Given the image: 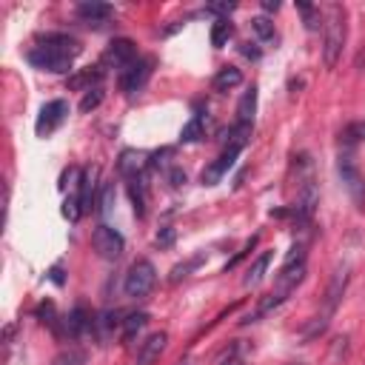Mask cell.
Returning a JSON list of instances; mask_svg holds the SVG:
<instances>
[{
	"mask_svg": "<svg viewBox=\"0 0 365 365\" xmlns=\"http://www.w3.org/2000/svg\"><path fill=\"white\" fill-rule=\"evenodd\" d=\"M80 55V43L74 38H66V35H46L32 52H29V63L38 66V69H46V72H69L74 57Z\"/></svg>",
	"mask_w": 365,
	"mask_h": 365,
	"instance_id": "cell-1",
	"label": "cell"
},
{
	"mask_svg": "<svg viewBox=\"0 0 365 365\" xmlns=\"http://www.w3.org/2000/svg\"><path fill=\"white\" fill-rule=\"evenodd\" d=\"M342 46H345V12L342 6H331L328 21H325V46H322V60L328 69L337 66Z\"/></svg>",
	"mask_w": 365,
	"mask_h": 365,
	"instance_id": "cell-2",
	"label": "cell"
},
{
	"mask_svg": "<svg viewBox=\"0 0 365 365\" xmlns=\"http://www.w3.org/2000/svg\"><path fill=\"white\" fill-rule=\"evenodd\" d=\"M337 172H339V180H342V186H345L348 197L362 208V206H365V177H362V172H359V166H356V160H354L351 152H342V155H339Z\"/></svg>",
	"mask_w": 365,
	"mask_h": 365,
	"instance_id": "cell-3",
	"label": "cell"
},
{
	"mask_svg": "<svg viewBox=\"0 0 365 365\" xmlns=\"http://www.w3.org/2000/svg\"><path fill=\"white\" fill-rule=\"evenodd\" d=\"M155 283H157V271H155V266H152L149 260H135V263H132V269H129V274H126L123 291H126V297L140 300V297L152 294Z\"/></svg>",
	"mask_w": 365,
	"mask_h": 365,
	"instance_id": "cell-4",
	"label": "cell"
},
{
	"mask_svg": "<svg viewBox=\"0 0 365 365\" xmlns=\"http://www.w3.org/2000/svg\"><path fill=\"white\" fill-rule=\"evenodd\" d=\"M91 249L103 257V260H117L126 249V240L117 228L111 225H97L94 234H91Z\"/></svg>",
	"mask_w": 365,
	"mask_h": 365,
	"instance_id": "cell-5",
	"label": "cell"
},
{
	"mask_svg": "<svg viewBox=\"0 0 365 365\" xmlns=\"http://www.w3.org/2000/svg\"><path fill=\"white\" fill-rule=\"evenodd\" d=\"M135 60H137V46H135L129 38L111 40L108 49H106V55H103V63H106V66H114V69H120V72H126Z\"/></svg>",
	"mask_w": 365,
	"mask_h": 365,
	"instance_id": "cell-6",
	"label": "cell"
},
{
	"mask_svg": "<svg viewBox=\"0 0 365 365\" xmlns=\"http://www.w3.org/2000/svg\"><path fill=\"white\" fill-rule=\"evenodd\" d=\"M66 114H69V103L66 100H52V103H46L43 108H40V117H38V123H35V132L40 135V137H46V135H52L63 120H66Z\"/></svg>",
	"mask_w": 365,
	"mask_h": 365,
	"instance_id": "cell-7",
	"label": "cell"
},
{
	"mask_svg": "<svg viewBox=\"0 0 365 365\" xmlns=\"http://www.w3.org/2000/svg\"><path fill=\"white\" fill-rule=\"evenodd\" d=\"M152 60L146 57V60H135L126 72H123V77H120V89H123L126 94H137L146 83H149V77H152Z\"/></svg>",
	"mask_w": 365,
	"mask_h": 365,
	"instance_id": "cell-8",
	"label": "cell"
},
{
	"mask_svg": "<svg viewBox=\"0 0 365 365\" xmlns=\"http://www.w3.org/2000/svg\"><path fill=\"white\" fill-rule=\"evenodd\" d=\"M166 342H169V334L166 331H157V334H149L140 348H137V365H155L160 359V354L166 351Z\"/></svg>",
	"mask_w": 365,
	"mask_h": 365,
	"instance_id": "cell-9",
	"label": "cell"
},
{
	"mask_svg": "<svg viewBox=\"0 0 365 365\" xmlns=\"http://www.w3.org/2000/svg\"><path fill=\"white\" fill-rule=\"evenodd\" d=\"M149 166V155L146 152H123L120 155V163H117V169H120V174L123 177H129V180H140V172Z\"/></svg>",
	"mask_w": 365,
	"mask_h": 365,
	"instance_id": "cell-10",
	"label": "cell"
},
{
	"mask_svg": "<svg viewBox=\"0 0 365 365\" xmlns=\"http://www.w3.org/2000/svg\"><path fill=\"white\" fill-rule=\"evenodd\" d=\"M111 15H114V9H111L108 4H97V0H91V4H80V6H77V18H80V21H86L89 26H94V29H100Z\"/></svg>",
	"mask_w": 365,
	"mask_h": 365,
	"instance_id": "cell-11",
	"label": "cell"
},
{
	"mask_svg": "<svg viewBox=\"0 0 365 365\" xmlns=\"http://www.w3.org/2000/svg\"><path fill=\"white\" fill-rule=\"evenodd\" d=\"M345 283H348V266H339L334 274H331V283H328V291H325V317L334 314L342 291H345Z\"/></svg>",
	"mask_w": 365,
	"mask_h": 365,
	"instance_id": "cell-12",
	"label": "cell"
},
{
	"mask_svg": "<svg viewBox=\"0 0 365 365\" xmlns=\"http://www.w3.org/2000/svg\"><path fill=\"white\" fill-rule=\"evenodd\" d=\"M237 157H240V152H237V149H225V152L217 157V163H211V166L203 172V183H206V186H214V183H217V180H220V177L234 166V160H237Z\"/></svg>",
	"mask_w": 365,
	"mask_h": 365,
	"instance_id": "cell-13",
	"label": "cell"
},
{
	"mask_svg": "<svg viewBox=\"0 0 365 365\" xmlns=\"http://www.w3.org/2000/svg\"><path fill=\"white\" fill-rule=\"evenodd\" d=\"M254 111H257V89L252 86L246 94L240 97V103H237V123H249L252 126Z\"/></svg>",
	"mask_w": 365,
	"mask_h": 365,
	"instance_id": "cell-14",
	"label": "cell"
},
{
	"mask_svg": "<svg viewBox=\"0 0 365 365\" xmlns=\"http://www.w3.org/2000/svg\"><path fill=\"white\" fill-rule=\"evenodd\" d=\"M240 83H242V74H240V69H234V66L220 69V72L214 74V80H211L214 91H228V89H234V86H240Z\"/></svg>",
	"mask_w": 365,
	"mask_h": 365,
	"instance_id": "cell-15",
	"label": "cell"
},
{
	"mask_svg": "<svg viewBox=\"0 0 365 365\" xmlns=\"http://www.w3.org/2000/svg\"><path fill=\"white\" fill-rule=\"evenodd\" d=\"M269 266H271V252H263L257 260H254V266L249 269V274H246V283L249 288H254V286H260L263 283V277H266V271H269Z\"/></svg>",
	"mask_w": 365,
	"mask_h": 365,
	"instance_id": "cell-16",
	"label": "cell"
},
{
	"mask_svg": "<svg viewBox=\"0 0 365 365\" xmlns=\"http://www.w3.org/2000/svg\"><path fill=\"white\" fill-rule=\"evenodd\" d=\"M100 80H103V72H100V69H89V72H80V74L69 77V89L94 91V89H100Z\"/></svg>",
	"mask_w": 365,
	"mask_h": 365,
	"instance_id": "cell-17",
	"label": "cell"
},
{
	"mask_svg": "<svg viewBox=\"0 0 365 365\" xmlns=\"http://www.w3.org/2000/svg\"><path fill=\"white\" fill-rule=\"evenodd\" d=\"M339 140H342V146H345L348 152H351L354 146H362V143H365V120H356V123H348V126L342 129Z\"/></svg>",
	"mask_w": 365,
	"mask_h": 365,
	"instance_id": "cell-18",
	"label": "cell"
},
{
	"mask_svg": "<svg viewBox=\"0 0 365 365\" xmlns=\"http://www.w3.org/2000/svg\"><path fill=\"white\" fill-rule=\"evenodd\" d=\"M283 300H286V297H283L280 291H274V294H266V297L260 300V305L254 308V314H249L246 320H242V325H249V322H257V320H263V317H266L269 311H274V308H277Z\"/></svg>",
	"mask_w": 365,
	"mask_h": 365,
	"instance_id": "cell-19",
	"label": "cell"
},
{
	"mask_svg": "<svg viewBox=\"0 0 365 365\" xmlns=\"http://www.w3.org/2000/svg\"><path fill=\"white\" fill-rule=\"evenodd\" d=\"M146 322H149V314H146V311H135V314H129V317L123 320V339H135V337L146 328Z\"/></svg>",
	"mask_w": 365,
	"mask_h": 365,
	"instance_id": "cell-20",
	"label": "cell"
},
{
	"mask_svg": "<svg viewBox=\"0 0 365 365\" xmlns=\"http://www.w3.org/2000/svg\"><path fill=\"white\" fill-rule=\"evenodd\" d=\"M249 137H252V126H249V123H237V126L228 132V143H225V149H237V152H242V149H246V143H249Z\"/></svg>",
	"mask_w": 365,
	"mask_h": 365,
	"instance_id": "cell-21",
	"label": "cell"
},
{
	"mask_svg": "<svg viewBox=\"0 0 365 365\" xmlns=\"http://www.w3.org/2000/svg\"><path fill=\"white\" fill-rule=\"evenodd\" d=\"M86 328H91V320H89V314H86L83 308H74V311L66 317V331H69L72 337H80Z\"/></svg>",
	"mask_w": 365,
	"mask_h": 365,
	"instance_id": "cell-22",
	"label": "cell"
},
{
	"mask_svg": "<svg viewBox=\"0 0 365 365\" xmlns=\"http://www.w3.org/2000/svg\"><path fill=\"white\" fill-rule=\"evenodd\" d=\"M231 35H234V26L228 23V18H220V21L211 26V46H214V49H223Z\"/></svg>",
	"mask_w": 365,
	"mask_h": 365,
	"instance_id": "cell-23",
	"label": "cell"
},
{
	"mask_svg": "<svg viewBox=\"0 0 365 365\" xmlns=\"http://www.w3.org/2000/svg\"><path fill=\"white\" fill-rule=\"evenodd\" d=\"M203 137V117L200 114H194L189 123L183 126V132H180V140L183 143H194V140H200Z\"/></svg>",
	"mask_w": 365,
	"mask_h": 365,
	"instance_id": "cell-24",
	"label": "cell"
},
{
	"mask_svg": "<svg viewBox=\"0 0 365 365\" xmlns=\"http://www.w3.org/2000/svg\"><path fill=\"white\" fill-rule=\"evenodd\" d=\"M252 32H254L263 43H271V40H274V23H271L269 18H263V15L252 21Z\"/></svg>",
	"mask_w": 365,
	"mask_h": 365,
	"instance_id": "cell-25",
	"label": "cell"
},
{
	"mask_svg": "<svg viewBox=\"0 0 365 365\" xmlns=\"http://www.w3.org/2000/svg\"><path fill=\"white\" fill-rule=\"evenodd\" d=\"M129 194H132V203H135V214L143 217L146 214V194H143V183L140 180H132L129 183Z\"/></svg>",
	"mask_w": 365,
	"mask_h": 365,
	"instance_id": "cell-26",
	"label": "cell"
},
{
	"mask_svg": "<svg viewBox=\"0 0 365 365\" xmlns=\"http://www.w3.org/2000/svg\"><path fill=\"white\" fill-rule=\"evenodd\" d=\"M86 362V354L80 348H66L55 356V365H83Z\"/></svg>",
	"mask_w": 365,
	"mask_h": 365,
	"instance_id": "cell-27",
	"label": "cell"
},
{
	"mask_svg": "<svg viewBox=\"0 0 365 365\" xmlns=\"http://www.w3.org/2000/svg\"><path fill=\"white\" fill-rule=\"evenodd\" d=\"M297 12L303 15L305 29H308V32H314V29H317V23H320V12H317L314 6H308V4H297Z\"/></svg>",
	"mask_w": 365,
	"mask_h": 365,
	"instance_id": "cell-28",
	"label": "cell"
},
{
	"mask_svg": "<svg viewBox=\"0 0 365 365\" xmlns=\"http://www.w3.org/2000/svg\"><path fill=\"white\" fill-rule=\"evenodd\" d=\"M111 208H114V183H106L103 191H100V214L108 217Z\"/></svg>",
	"mask_w": 365,
	"mask_h": 365,
	"instance_id": "cell-29",
	"label": "cell"
},
{
	"mask_svg": "<svg viewBox=\"0 0 365 365\" xmlns=\"http://www.w3.org/2000/svg\"><path fill=\"white\" fill-rule=\"evenodd\" d=\"M80 214H83L80 200H77V197H69V200L63 203V217H69V220L74 223V220H80Z\"/></svg>",
	"mask_w": 365,
	"mask_h": 365,
	"instance_id": "cell-30",
	"label": "cell"
},
{
	"mask_svg": "<svg viewBox=\"0 0 365 365\" xmlns=\"http://www.w3.org/2000/svg\"><path fill=\"white\" fill-rule=\"evenodd\" d=\"M100 100H103V91H100V89L86 91V97L80 100V111H91V108H97V106H100Z\"/></svg>",
	"mask_w": 365,
	"mask_h": 365,
	"instance_id": "cell-31",
	"label": "cell"
},
{
	"mask_svg": "<svg viewBox=\"0 0 365 365\" xmlns=\"http://www.w3.org/2000/svg\"><path fill=\"white\" fill-rule=\"evenodd\" d=\"M200 263H203V257H194V260H189V263H183V266H177V269L172 271V283H180V280H183V277H186V274H189L191 269H197Z\"/></svg>",
	"mask_w": 365,
	"mask_h": 365,
	"instance_id": "cell-32",
	"label": "cell"
},
{
	"mask_svg": "<svg viewBox=\"0 0 365 365\" xmlns=\"http://www.w3.org/2000/svg\"><path fill=\"white\" fill-rule=\"evenodd\" d=\"M234 9H237V4H231V0H220V4L206 6V12H211V15H231Z\"/></svg>",
	"mask_w": 365,
	"mask_h": 365,
	"instance_id": "cell-33",
	"label": "cell"
},
{
	"mask_svg": "<svg viewBox=\"0 0 365 365\" xmlns=\"http://www.w3.org/2000/svg\"><path fill=\"white\" fill-rule=\"evenodd\" d=\"M169 180H172V186H183L186 183V174L180 169H169Z\"/></svg>",
	"mask_w": 365,
	"mask_h": 365,
	"instance_id": "cell-34",
	"label": "cell"
},
{
	"mask_svg": "<svg viewBox=\"0 0 365 365\" xmlns=\"http://www.w3.org/2000/svg\"><path fill=\"white\" fill-rule=\"evenodd\" d=\"M172 240H174V231H172V228H169V231H166L163 237L157 234V242H160V246H169V242H172Z\"/></svg>",
	"mask_w": 365,
	"mask_h": 365,
	"instance_id": "cell-35",
	"label": "cell"
},
{
	"mask_svg": "<svg viewBox=\"0 0 365 365\" xmlns=\"http://www.w3.org/2000/svg\"><path fill=\"white\" fill-rule=\"evenodd\" d=\"M263 9H266V12H277L280 4H277V0H263Z\"/></svg>",
	"mask_w": 365,
	"mask_h": 365,
	"instance_id": "cell-36",
	"label": "cell"
},
{
	"mask_svg": "<svg viewBox=\"0 0 365 365\" xmlns=\"http://www.w3.org/2000/svg\"><path fill=\"white\" fill-rule=\"evenodd\" d=\"M252 43H246V46H242V55H246V57H260V52L257 49H249Z\"/></svg>",
	"mask_w": 365,
	"mask_h": 365,
	"instance_id": "cell-37",
	"label": "cell"
},
{
	"mask_svg": "<svg viewBox=\"0 0 365 365\" xmlns=\"http://www.w3.org/2000/svg\"><path fill=\"white\" fill-rule=\"evenodd\" d=\"M220 365H242V359H237V356H228V359H223Z\"/></svg>",
	"mask_w": 365,
	"mask_h": 365,
	"instance_id": "cell-38",
	"label": "cell"
},
{
	"mask_svg": "<svg viewBox=\"0 0 365 365\" xmlns=\"http://www.w3.org/2000/svg\"><path fill=\"white\" fill-rule=\"evenodd\" d=\"M180 365H189V362H180Z\"/></svg>",
	"mask_w": 365,
	"mask_h": 365,
	"instance_id": "cell-39",
	"label": "cell"
}]
</instances>
